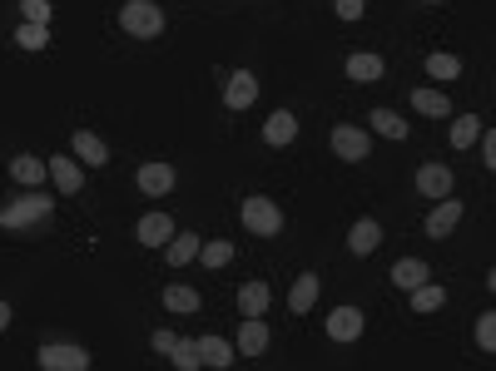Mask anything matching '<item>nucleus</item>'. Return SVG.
<instances>
[{
	"label": "nucleus",
	"mask_w": 496,
	"mask_h": 371,
	"mask_svg": "<svg viewBox=\"0 0 496 371\" xmlns=\"http://www.w3.org/2000/svg\"><path fill=\"white\" fill-rule=\"evenodd\" d=\"M120 30H124V35H134V40H160V35H164V10H160V0H124Z\"/></svg>",
	"instance_id": "f257e3e1"
},
{
	"label": "nucleus",
	"mask_w": 496,
	"mask_h": 371,
	"mask_svg": "<svg viewBox=\"0 0 496 371\" xmlns=\"http://www.w3.org/2000/svg\"><path fill=\"white\" fill-rule=\"evenodd\" d=\"M244 228L253 233V238H278L283 233V214H278V204L273 198H263V194H253V198H244Z\"/></svg>",
	"instance_id": "f03ea898"
},
{
	"label": "nucleus",
	"mask_w": 496,
	"mask_h": 371,
	"mask_svg": "<svg viewBox=\"0 0 496 371\" xmlns=\"http://www.w3.org/2000/svg\"><path fill=\"white\" fill-rule=\"evenodd\" d=\"M50 208H55V198H45L40 188L30 198H10V204L0 208V228H30V223L50 218Z\"/></svg>",
	"instance_id": "7ed1b4c3"
},
{
	"label": "nucleus",
	"mask_w": 496,
	"mask_h": 371,
	"mask_svg": "<svg viewBox=\"0 0 496 371\" xmlns=\"http://www.w3.org/2000/svg\"><path fill=\"white\" fill-rule=\"evenodd\" d=\"M35 362H40V371H84L90 366V352H84V347H70V342H50L35 352Z\"/></svg>",
	"instance_id": "20e7f679"
},
{
	"label": "nucleus",
	"mask_w": 496,
	"mask_h": 371,
	"mask_svg": "<svg viewBox=\"0 0 496 371\" xmlns=\"http://www.w3.org/2000/svg\"><path fill=\"white\" fill-rule=\"evenodd\" d=\"M373 139H367V129H357V124H337L333 129V154L347 158V164H363Z\"/></svg>",
	"instance_id": "39448f33"
},
{
	"label": "nucleus",
	"mask_w": 496,
	"mask_h": 371,
	"mask_svg": "<svg viewBox=\"0 0 496 371\" xmlns=\"http://www.w3.org/2000/svg\"><path fill=\"white\" fill-rule=\"evenodd\" d=\"M457 223H462V204H457L452 194H447V198H437V208L427 214V238H432V243L447 238V233L457 228Z\"/></svg>",
	"instance_id": "423d86ee"
},
{
	"label": "nucleus",
	"mask_w": 496,
	"mask_h": 371,
	"mask_svg": "<svg viewBox=\"0 0 496 371\" xmlns=\"http://www.w3.org/2000/svg\"><path fill=\"white\" fill-rule=\"evenodd\" d=\"M328 337L333 342H357V337H363V312H357V307H337V312H328Z\"/></svg>",
	"instance_id": "0eeeda50"
},
{
	"label": "nucleus",
	"mask_w": 496,
	"mask_h": 371,
	"mask_svg": "<svg viewBox=\"0 0 496 371\" xmlns=\"http://www.w3.org/2000/svg\"><path fill=\"white\" fill-rule=\"evenodd\" d=\"M417 194L422 198H447L452 194V168L447 164H422L417 168Z\"/></svg>",
	"instance_id": "6e6552de"
},
{
	"label": "nucleus",
	"mask_w": 496,
	"mask_h": 371,
	"mask_svg": "<svg viewBox=\"0 0 496 371\" xmlns=\"http://www.w3.org/2000/svg\"><path fill=\"white\" fill-rule=\"evenodd\" d=\"M134 238H140L144 248H164V243L174 238V218L169 214H144L140 228H134Z\"/></svg>",
	"instance_id": "1a4fd4ad"
},
{
	"label": "nucleus",
	"mask_w": 496,
	"mask_h": 371,
	"mask_svg": "<svg viewBox=\"0 0 496 371\" xmlns=\"http://www.w3.org/2000/svg\"><path fill=\"white\" fill-rule=\"evenodd\" d=\"M10 178L25 184V188H40L50 178V164H45V158H35V154H15V158H10Z\"/></svg>",
	"instance_id": "9d476101"
},
{
	"label": "nucleus",
	"mask_w": 496,
	"mask_h": 371,
	"mask_svg": "<svg viewBox=\"0 0 496 371\" xmlns=\"http://www.w3.org/2000/svg\"><path fill=\"white\" fill-rule=\"evenodd\" d=\"M253 100H258V80H253L248 70L229 74V84H224V104H229V109H248Z\"/></svg>",
	"instance_id": "9b49d317"
},
{
	"label": "nucleus",
	"mask_w": 496,
	"mask_h": 371,
	"mask_svg": "<svg viewBox=\"0 0 496 371\" xmlns=\"http://www.w3.org/2000/svg\"><path fill=\"white\" fill-rule=\"evenodd\" d=\"M169 188H174V168H169L164 158H154V164H144V168H140V194L164 198Z\"/></svg>",
	"instance_id": "f8f14e48"
},
{
	"label": "nucleus",
	"mask_w": 496,
	"mask_h": 371,
	"mask_svg": "<svg viewBox=\"0 0 496 371\" xmlns=\"http://www.w3.org/2000/svg\"><path fill=\"white\" fill-rule=\"evenodd\" d=\"M293 139H298V119H293L288 109H278V114H268V119H263V144L283 148V144H293Z\"/></svg>",
	"instance_id": "ddd939ff"
},
{
	"label": "nucleus",
	"mask_w": 496,
	"mask_h": 371,
	"mask_svg": "<svg viewBox=\"0 0 496 371\" xmlns=\"http://www.w3.org/2000/svg\"><path fill=\"white\" fill-rule=\"evenodd\" d=\"M263 347H268V322L263 317H244V327H238V357H263Z\"/></svg>",
	"instance_id": "4468645a"
},
{
	"label": "nucleus",
	"mask_w": 496,
	"mask_h": 371,
	"mask_svg": "<svg viewBox=\"0 0 496 371\" xmlns=\"http://www.w3.org/2000/svg\"><path fill=\"white\" fill-rule=\"evenodd\" d=\"M45 164H50V178H55L60 194H80V164H75V158H70V154H50Z\"/></svg>",
	"instance_id": "2eb2a0df"
},
{
	"label": "nucleus",
	"mask_w": 496,
	"mask_h": 371,
	"mask_svg": "<svg viewBox=\"0 0 496 371\" xmlns=\"http://www.w3.org/2000/svg\"><path fill=\"white\" fill-rule=\"evenodd\" d=\"M75 158H80V164H90V168H104V164H110V148H104L100 134L75 129Z\"/></svg>",
	"instance_id": "dca6fc26"
},
{
	"label": "nucleus",
	"mask_w": 496,
	"mask_h": 371,
	"mask_svg": "<svg viewBox=\"0 0 496 371\" xmlns=\"http://www.w3.org/2000/svg\"><path fill=\"white\" fill-rule=\"evenodd\" d=\"M199 233H174V238L164 243V258H169V268H184V262H194L199 258Z\"/></svg>",
	"instance_id": "f3484780"
},
{
	"label": "nucleus",
	"mask_w": 496,
	"mask_h": 371,
	"mask_svg": "<svg viewBox=\"0 0 496 371\" xmlns=\"http://www.w3.org/2000/svg\"><path fill=\"white\" fill-rule=\"evenodd\" d=\"M199 357H204V366H214V371H229L234 366V347L224 342V337H199Z\"/></svg>",
	"instance_id": "a211bd4d"
},
{
	"label": "nucleus",
	"mask_w": 496,
	"mask_h": 371,
	"mask_svg": "<svg viewBox=\"0 0 496 371\" xmlns=\"http://www.w3.org/2000/svg\"><path fill=\"white\" fill-rule=\"evenodd\" d=\"M377 243H383V228H377L373 218H357V223H353V233H347V248H353L357 258H367V252H373Z\"/></svg>",
	"instance_id": "6ab92c4d"
},
{
	"label": "nucleus",
	"mask_w": 496,
	"mask_h": 371,
	"mask_svg": "<svg viewBox=\"0 0 496 371\" xmlns=\"http://www.w3.org/2000/svg\"><path fill=\"white\" fill-rule=\"evenodd\" d=\"M268 302H273L268 282H244V288H238V312H244V317H263V312H268Z\"/></svg>",
	"instance_id": "aec40b11"
},
{
	"label": "nucleus",
	"mask_w": 496,
	"mask_h": 371,
	"mask_svg": "<svg viewBox=\"0 0 496 371\" xmlns=\"http://www.w3.org/2000/svg\"><path fill=\"white\" fill-rule=\"evenodd\" d=\"M318 288H323V282H318V272H303V278L298 282H293V292H288V307H293V312H313V302H318Z\"/></svg>",
	"instance_id": "412c9836"
},
{
	"label": "nucleus",
	"mask_w": 496,
	"mask_h": 371,
	"mask_svg": "<svg viewBox=\"0 0 496 371\" xmlns=\"http://www.w3.org/2000/svg\"><path fill=\"white\" fill-rule=\"evenodd\" d=\"M413 109L417 114H432V119H447L452 114V100L442 90H413Z\"/></svg>",
	"instance_id": "4be33fe9"
},
{
	"label": "nucleus",
	"mask_w": 496,
	"mask_h": 371,
	"mask_svg": "<svg viewBox=\"0 0 496 371\" xmlns=\"http://www.w3.org/2000/svg\"><path fill=\"white\" fill-rule=\"evenodd\" d=\"M427 278H432V272H427V262H422V258H403V262H393V282H397V288H407V292H413L417 282H427Z\"/></svg>",
	"instance_id": "5701e85b"
},
{
	"label": "nucleus",
	"mask_w": 496,
	"mask_h": 371,
	"mask_svg": "<svg viewBox=\"0 0 496 371\" xmlns=\"http://www.w3.org/2000/svg\"><path fill=\"white\" fill-rule=\"evenodd\" d=\"M481 129H487V124L477 119V114H462V119H452V148H472L481 139Z\"/></svg>",
	"instance_id": "b1692460"
},
{
	"label": "nucleus",
	"mask_w": 496,
	"mask_h": 371,
	"mask_svg": "<svg viewBox=\"0 0 496 371\" xmlns=\"http://www.w3.org/2000/svg\"><path fill=\"white\" fill-rule=\"evenodd\" d=\"M347 80H357V84L383 80V60L377 55H347Z\"/></svg>",
	"instance_id": "393cba45"
},
{
	"label": "nucleus",
	"mask_w": 496,
	"mask_h": 371,
	"mask_svg": "<svg viewBox=\"0 0 496 371\" xmlns=\"http://www.w3.org/2000/svg\"><path fill=\"white\" fill-rule=\"evenodd\" d=\"M442 302H447V288H442V282H417L413 288V312H437Z\"/></svg>",
	"instance_id": "a878e982"
},
{
	"label": "nucleus",
	"mask_w": 496,
	"mask_h": 371,
	"mask_svg": "<svg viewBox=\"0 0 496 371\" xmlns=\"http://www.w3.org/2000/svg\"><path fill=\"white\" fill-rule=\"evenodd\" d=\"M367 119H373V129L383 139H407V119H397V109H373Z\"/></svg>",
	"instance_id": "bb28decb"
},
{
	"label": "nucleus",
	"mask_w": 496,
	"mask_h": 371,
	"mask_svg": "<svg viewBox=\"0 0 496 371\" xmlns=\"http://www.w3.org/2000/svg\"><path fill=\"white\" fill-rule=\"evenodd\" d=\"M164 307H169V312H199V292L184 288V282H169V288H164Z\"/></svg>",
	"instance_id": "cd10ccee"
},
{
	"label": "nucleus",
	"mask_w": 496,
	"mask_h": 371,
	"mask_svg": "<svg viewBox=\"0 0 496 371\" xmlns=\"http://www.w3.org/2000/svg\"><path fill=\"white\" fill-rule=\"evenodd\" d=\"M169 362H174L179 371H194V366H204V357H199V342L179 337V342H174V352H169Z\"/></svg>",
	"instance_id": "c85d7f7f"
},
{
	"label": "nucleus",
	"mask_w": 496,
	"mask_h": 371,
	"mask_svg": "<svg viewBox=\"0 0 496 371\" xmlns=\"http://www.w3.org/2000/svg\"><path fill=\"white\" fill-rule=\"evenodd\" d=\"M229 258H234V243H229V238H214V243L199 248V262H204V268H224Z\"/></svg>",
	"instance_id": "c756f323"
},
{
	"label": "nucleus",
	"mask_w": 496,
	"mask_h": 371,
	"mask_svg": "<svg viewBox=\"0 0 496 371\" xmlns=\"http://www.w3.org/2000/svg\"><path fill=\"white\" fill-rule=\"evenodd\" d=\"M15 45H20V50H45V45H50V30L35 25V20H25V25L15 30Z\"/></svg>",
	"instance_id": "7c9ffc66"
},
{
	"label": "nucleus",
	"mask_w": 496,
	"mask_h": 371,
	"mask_svg": "<svg viewBox=\"0 0 496 371\" xmlns=\"http://www.w3.org/2000/svg\"><path fill=\"white\" fill-rule=\"evenodd\" d=\"M427 74H432V80H457L462 60L457 55H437V50H432V55H427Z\"/></svg>",
	"instance_id": "2f4dec72"
},
{
	"label": "nucleus",
	"mask_w": 496,
	"mask_h": 371,
	"mask_svg": "<svg viewBox=\"0 0 496 371\" xmlns=\"http://www.w3.org/2000/svg\"><path fill=\"white\" fill-rule=\"evenodd\" d=\"M477 347H481V352H496V312L477 317Z\"/></svg>",
	"instance_id": "473e14b6"
},
{
	"label": "nucleus",
	"mask_w": 496,
	"mask_h": 371,
	"mask_svg": "<svg viewBox=\"0 0 496 371\" xmlns=\"http://www.w3.org/2000/svg\"><path fill=\"white\" fill-rule=\"evenodd\" d=\"M20 10H25V20H35V25H50V0H20Z\"/></svg>",
	"instance_id": "72a5a7b5"
},
{
	"label": "nucleus",
	"mask_w": 496,
	"mask_h": 371,
	"mask_svg": "<svg viewBox=\"0 0 496 371\" xmlns=\"http://www.w3.org/2000/svg\"><path fill=\"white\" fill-rule=\"evenodd\" d=\"M333 10L343 20H363V10H367V0H333Z\"/></svg>",
	"instance_id": "f704fd0d"
},
{
	"label": "nucleus",
	"mask_w": 496,
	"mask_h": 371,
	"mask_svg": "<svg viewBox=\"0 0 496 371\" xmlns=\"http://www.w3.org/2000/svg\"><path fill=\"white\" fill-rule=\"evenodd\" d=\"M150 342H154V352H160V357H169V352H174V342H179V337L169 332V327H160V332H154Z\"/></svg>",
	"instance_id": "c9c22d12"
},
{
	"label": "nucleus",
	"mask_w": 496,
	"mask_h": 371,
	"mask_svg": "<svg viewBox=\"0 0 496 371\" xmlns=\"http://www.w3.org/2000/svg\"><path fill=\"white\" fill-rule=\"evenodd\" d=\"M481 164L496 168V134L491 129H481Z\"/></svg>",
	"instance_id": "e433bc0d"
},
{
	"label": "nucleus",
	"mask_w": 496,
	"mask_h": 371,
	"mask_svg": "<svg viewBox=\"0 0 496 371\" xmlns=\"http://www.w3.org/2000/svg\"><path fill=\"white\" fill-rule=\"evenodd\" d=\"M5 327H10V307L0 302V332H5Z\"/></svg>",
	"instance_id": "4c0bfd02"
},
{
	"label": "nucleus",
	"mask_w": 496,
	"mask_h": 371,
	"mask_svg": "<svg viewBox=\"0 0 496 371\" xmlns=\"http://www.w3.org/2000/svg\"><path fill=\"white\" fill-rule=\"evenodd\" d=\"M422 5H442V0H422Z\"/></svg>",
	"instance_id": "58836bf2"
}]
</instances>
